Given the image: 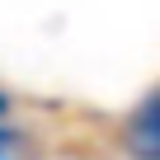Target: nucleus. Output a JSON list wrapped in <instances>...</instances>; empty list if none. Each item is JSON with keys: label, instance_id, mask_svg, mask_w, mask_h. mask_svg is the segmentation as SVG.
I'll list each match as a JSON object with an SVG mask.
<instances>
[{"label": "nucleus", "instance_id": "f257e3e1", "mask_svg": "<svg viewBox=\"0 0 160 160\" xmlns=\"http://www.w3.org/2000/svg\"><path fill=\"white\" fill-rule=\"evenodd\" d=\"M155 90L137 104V113L127 118V127H122V146H127V155L132 160H160V122H155Z\"/></svg>", "mask_w": 160, "mask_h": 160}, {"label": "nucleus", "instance_id": "f03ea898", "mask_svg": "<svg viewBox=\"0 0 160 160\" xmlns=\"http://www.w3.org/2000/svg\"><path fill=\"white\" fill-rule=\"evenodd\" d=\"M5 113H10V94L0 90V132H5Z\"/></svg>", "mask_w": 160, "mask_h": 160}]
</instances>
